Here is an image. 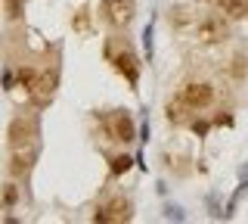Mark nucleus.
<instances>
[{
    "label": "nucleus",
    "instance_id": "nucleus-3",
    "mask_svg": "<svg viewBox=\"0 0 248 224\" xmlns=\"http://www.w3.org/2000/svg\"><path fill=\"white\" fill-rule=\"evenodd\" d=\"M177 97H180L189 109H208V106L214 103V87L208 81H186Z\"/></svg>",
    "mask_w": 248,
    "mask_h": 224
},
{
    "label": "nucleus",
    "instance_id": "nucleus-9",
    "mask_svg": "<svg viewBox=\"0 0 248 224\" xmlns=\"http://www.w3.org/2000/svg\"><path fill=\"white\" fill-rule=\"evenodd\" d=\"M220 13L227 19H245L248 16V0H217Z\"/></svg>",
    "mask_w": 248,
    "mask_h": 224
},
{
    "label": "nucleus",
    "instance_id": "nucleus-5",
    "mask_svg": "<svg viewBox=\"0 0 248 224\" xmlns=\"http://www.w3.org/2000/svg\"><path fill=\"white\" fill-rule=\"evenodd\" d=\"M108 221H130V199L115 196L112 203L99 206L93 212V224H108Z\"/></svg>",
    "mask_w": 248,
    "mask_h": 224
},
{
    "label": "nucleus",
    "instance_id": "nucleus-2",
    "mask_svg": "<svg viewBox=\"0 0 248 224\" xmlns=\"http://www.w3.org/2000/svg\"><path fill=\"white\" fill-rule=\"evenodd\" d=\"M103 128H106L108 140H118V143H130L137 137V125H134V119H130L124 109L121 112H108L103 119Z\"/></svg>",
    "mask_w": 248,
    "mask_h": 224
},
{
    "label": "nucleus",
    "instance_id": "nucleus-15",
    "mask_svg": "<svg viewBox=\"0 0 248 224\" xmlns=\"http://www.w3.org/2000/svg\"><path fill=\"white\" fill-rule=\"evenodd\" d=\"M143 44H146V59H152V22L146 25V32H143Z\"/></svg>",
    "mask_w": 248,
    "mask_h": 224
},
{
    "label": "nucleus",
    "instance_id": "nucleus-8",
    "mask_svg": "<svg viewBox=\"0 0 248 224\" xmlns=\"http://www.w3.org/2000/svg\"><path fill=\"white\" fill-rule=\"evenodd\" d=\"M31 134H34V125H31V121L16 119L13 128H10V146H13V150H22V146L31 140Z\"/></svg>",
    "mask_w": 248,
    "mask_h": 224
},
{
    "label": "nucleus",
    "instance_id": "nucleus-13",
    "mask_svg": "<svg viewBox=\"0 0 248 224\" xmlns=\"http://www.w3.org/2000/svg\"><path fill=\"white\" fill-rule=\"evenodd\" d=\"M130 165H134V159H130V156H115L112 159V174H127Z\"/></svg>",
    "mask_w": 248,
    "mask_h": 224
},
{
    "label": "nucleus",
    "instance_id": "nucleus-1",
    "mask_svg": "<svg viewBox=\"0 0 248 224\" xmlns=\"http://www.w3.org/2000/svg\"><path fill=\"white\" fill-rule=\"evenodd\" d=\"M230 37V19L223 13H211V16H202L196 22V41L211 47V44H220Z\"/></svg>",
    "mask_w": 248,
    "mask_h": 224
},
{
    "label": "nucleus",
    "instance_id": "nucleus-14",
    "mask_svg": "<svg viewBox=\"0 0 248 224\" xmlns=\"http://www.w3.org/2000/svg\"><path fill=\"white\" fill-rule=\"evenodd\" d=\"M16 199H19V190H16V184H6V187H3V206H6V208L16 206Z\"/></svg>",
    "mask_w": 248,
    "mask_h": 224
},
{
    "label": "nucleus",
    "instance_id": "nucleus-11",
    "mask_svg": "<svg viewBox=\"0 0 248 224\" xmlns=\"http://www.w3.org/2000/svg\"><path fill=\"white\" fill-rule=\"evenodd\" d=\"M28 168H31V156H22V153H16L13 162H10V174L19 177V174H25Z\"/></svg>",
    "mask_w": 248,
    "mask_h": 224
},
{
    "label": "nucleus",
    "instance_id": "nucleus-7",
    "mask_svg": "<svg viewBox=\"0 0 248 224\" xmlns=\"http://www.w3.org/2000/svg\"><path fill=\"white\" fill-rule=\"evenodd\" d=\"M53 90H56V72H41L37 81H34V87L28 90L31 103H34V106H46L53 100Z\"/></svg>",
    "mask_w": 248,
    "mask_h": 224
},
{
    "label": "nucleus",
    "instance_id": "nucleus-10",
    "mask_svg": "<svg viewBox=\"0 0 248 224\" xmlns=\"http://www.w3.org/2000/svg\"><path fill=\"white\" fill-rule=\"evenodd\" d=\"M183 112H196V109H189V106H186L180 97L168 103V121H183Z\"/></svg>",
    "mask_w": 248,
    "mask_h": 224
},
{
    "label": "nucleus",
    "instance_id": "nucleus-17",
    "mask_svg": "<svg viewBox=\"0 0 248 224\" xmlns=\"http://www.w3.org/2000/svg\"><path fill=\"white\" fill-rule=\"evenodd\" d=\"M3 90H13V72H10V69L3 72Z\"/></svg>",
    "mask_w": 248,
    "mask_h": 224
},
{
    "label": "nucleus",
    "instance_id": "nucleus-6",
    "mask_svg": "<svg viewBox=\"0 0 248 224\" xmlns=\"http://www.w3.org/2000/svg\"><path fill=\"white\" fill-rule=\"evenodd\" d=\"M115 69H118L124 78H127V84L137 90V84H140V59H137V53L121 47V53L115 56Z\"/></svg>",
    "mask_w": 248,
    "mask_h": 224
},
{
    "label": "nucleus",
    "instance_id": "nucleus-4",
    "mask_svg": "<svg viewBox=\"0 0 248 224\" xmlns=\"http://www.w3.org/2000/svg\"><path fill=\"white\" fill-rule=\"evenodd\" d=\"M134 13H137V0H106L103 3V16L115 28H127L134 22Z\"/></svg>",
    "mask_w": 248,
    "mask_h": 224
},
{
    "label": "nucleus",
    "instance_id": "nucleus-16",
    "mask_svg": "<svg viewBox=\"0 0 248 224\" xmlns=\"http://www.w3.org/2000/svg\"><path fill=\"white\" fill-rule=\"evenodd\" d=\"M168 218H177V221H183V212L177 206H168Z\"/></svg>",
    "mask_w": 248,
    "mask_h": 224
},
{
    "label": "nucleus",
    "instance_id": "nucleus-12",
    "mask_svg": "<svg viewBox=\"0 0 248 224\" xmlns=\"http://www.w3.org/2000/svg\"><path fill=\"white\" fill-rule=\"evenodd\" d=\"M37 75H41V72H34V69H19V72H16V81H19L22 90H31L34 81H37Z\"/></svg>",
    "mask_w": 248,
    "mask_h": 224
}]
</instances>
